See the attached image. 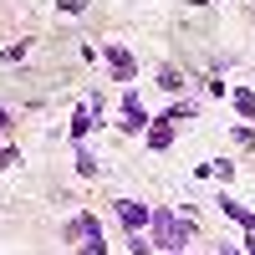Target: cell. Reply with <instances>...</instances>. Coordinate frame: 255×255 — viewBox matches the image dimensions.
Here are the masks:
<instances>
[{
    "mask_svg": "<svg viewBox=\"0 0 255 255\" xmlns=\"http://www.w3.org/2000/svg\"><path fill=\"white\" fill-rule=\"evenodd\" d=\"M189 235H194V220H189V215L179 220L174 209H158V215H153V235H148V240H153L158 250H168V255H174Z\"/></svg>",
    "mask_w": 255,
    "mask_h": 255,
    "instance_id": "cell-1",
    "label": "cell"
},
{
    "mask_svg": "<svg viewBox=\"0 0 255 255\" xmlns=\"http://www.w3.org/2000/svg\"><path fill=\"white\" fill-rule=\"evenodd\" d=\"M102 61L113 67V77H118V82H133V77H138L133 51H128V46H118V41H102Z\"/></svg>",
    "mask_w": 255,
    "mask_h": 255,
    "instance_id": "cell-2",
    "label": "cell"
},
{
    "mask_svg": "<svg viewBox=\"0 0 255 255\" xmlns=\"http://www.w3.org/2000/svg\"><path fill=\"white\" fill-rule=\"evenodd\" d=\"M143 128H148V113H143V97H138L133 87H128V92H123V133H143Z\"/></svg>",
    "mask_w": 255,
    "mask_h": 255,
    "instance_id": "cell-3",
    "label": "cell"
},
{
    "mask_svg": "<svg viewBox=\"0 0 255 255\" xmlns=\"http://www.w3.org/2000/svg\"><path fill=\"white\" fill-rule=\"evenodd\" d=\"M92 235H102V220H92V215H77L61 225V240H92Z\"/></svg>",
    "mask_w": 255,
    "mask_h": 255,
    "instance_id": "cell-4",
    "label": "cell"
},
{
    "mask_svg": "<svg viewBox=\"0 0 255 255\" xmlns=\"http://www.w3.org/2000/svg\"><path fill=\"white\" fill-rule=\"evenodd\" d=\"M118 220L128 225V230H143V225H153V215L138 204V199H118Z\"/></svg>",
    "mask_w": 255,
    "mask_h": 255,
    "instance_id": "cell-5",
    "label": "cell"
},
{
    "mask_svg": "<svg viewBox=\"0 0 255 255\" xmlns=\"http://www.w3.org/2000/svg\"><path fill=\"white\" fill-rule=\"evenodd\" d=\"M168 143H174V123H168V118H163V123H148V148H158V153H163Z\"/></svg>",
    "mask_w": 255,
    "mask_h": 255,
    "instance_id": "cell-6",
    "label": "cell"
},
{
    "mask_svg": "<svg viewBox=\"0 0 255 255\" xmlns=\"http://www.w3.org/2000/svg\"><path fill=\"white\" fill-rule=\"evenodd\" d=\"M220 209H225V215H230V220H235V225H245V230H255V215H250V209H245V204H235V199H230V194L220 199Z\"/></svg>",
    "mask_w": 255,
    "mask_h": 255,
    "instance_id": "cell-7",
    "label": "cell"
},
{
    "mask_svg": "<svg viewBox=\"0 0 255 255\" xmlns=\"http://www.w3.org/2000/svg\"><path fill=\"white\" fill-rule=\"evenodd\" d=\"M92 123H97L92 108H77V113H72V138H87V133H92Z\"/></svg>",
    "mask_w": 255,
    "mask_h": 255,
    "instance_id": "cell-8",
    "label": "cell"
},
{
    "mask_svg": "<svg viewBox=\"0 0 255 255\" xmlns=\"http://www.w3.org/2000/svg\"><path fill=\"white\" fill-rule=\"evenodd\" d=\"M230 102H235V113L255 118V92H250V87H240V92H230Z\"/></svg>",
    "mask_w": 255,
    "mask_h": 255,
    "instance_id": "cell-9",
    "label": "cell"
},
{
    "mask_svg": "<svg viewBox=\"0 0 255 255\" xmlns=\"http://www.w3.org/2000/svg\"><path fill=\"white\" fill-rule=\"evenodd\" d=\"M158 87H163V92H179V87H184V77H179L174 67H163V72H158Z\"/></svg>",
    "mask_w": 255,
    "mask_h": 255,
    "instance_id": "cell-10",
    "label": "cell"
},
{
    "mask_svg": "<svg viewBox=\"0 0 255 255\" xmlns=\"http://www.w3.org/2000/svg\"><path fill=\"white\" fill-rule=\"evenodd\" d=\"M199 108H194V102H174V108H168V123H189V118H194Z\"/></svg>",
    "mask_w": 255,
    "mask_h": 255,
    "instance_id": "cell-11",
    "label": "cell"
},
{
    "mask_svg": "<svg viewBox=\"0 0 255 255\" xmlns=\"http://www.w3.org/2000/svg\"><path fill=\"white\" fill-rule=\"evenodd\" d=\"M77 174H82V179H92V174H97V158L87 153V148H82V153H77Z\"/></svg>",
    "mask_w": 255,
    "mask_h": 255,
    "instance_id": "cell-12",
    "label": "cell"
},
{
    "mask_svg": "<svg viewBox=\"0 0 255 255\" xmlns=\"http://www.w3.org/2000/svg\"><path fill=\"white\" fill-rule=\"evenodd\" d=\"M82 255H108V240L92 235V240H82Z\"/></svg>",
    "mask_w": 255,
    "mask_h": 255,
    "instance_id": "cell-13",
    "label": "cell"
},
{
    "mask_svg": "<svg viewBox=\"0 0 255 255\" xmlns=\"http://www.w3.org/2000/svg\"><path fill=\"white\" fill-rule=\"evenodd\" d=\"M20 163V153H15V148H0V168H15Z\"/></svg>",
    "mask_w": 255,
    "mask_h": 255,
    "instance_id": "cell-14",
    "label": "cell"
},
{
    "mask_svg": "<svg viewBox=\"0 0 255 255\" xmlns=\"http://www.w3.org/2000/svg\"><path fill=\"white\" fill-rule=\"evenodd\" d=\"M61 10H67V15H82V10H87V0H61Z\"/></svg>",
    "mask_w": 255,
    "mask_h": 255,
    "instance_id": "cell-15",
    "label": "cell"
},
{
    "mask_svg": "<svg viewBox=\"0 0 255 255\" xmlns=\"http://www.w3.org/2000/svg\"><path fill=\"white\" fill-rule=\"evenodd\" d=\"M5 133H10V113L0 108V138H5Z\"/></svg>",
    "mask_w": 255,
    "mask_h": 255,
    "instance_id": "cell-16",
    "label": "cell"
},
{
    "mask_svg": "<svg viewBox=\"0 0 255 255\" xmlns=\"http://www.w3.org/2000/svg\"><path fill=\"white\" fill-rule=\"evenodd\" d=\"M245 250H250V255H255V230H250V235H245Z\"/></svg>",
    "mask_w": 255,
    "mask_h": 255,
    "instance_id": "cell-17",
    "label": "cell"
},
{
    "mask_svg": "<svg viewBox=\"0 0 255 255\" xmlns=\"http://www.w3.org/2000/svg\"><path fill=\"white\" fill-rule=\"evenodd\" d=\"M220 255H240V250H235V245H225V250H220Z\"/></svg>",
    "mask_w": 255,
    "mask_h": 255,
    "instance_id": "cell-18",
    "label": "cell"
},
{
    "mask_svg": "<svg viewBox=\"0 0 255 255\" xmlns=\"http://www.w3.org/2000/svg\"><path fill=\"white\" fill-rule=\"evenodd\" d=\"M163 255H168V250H163Z\"/></svg>",
    "mask_w": 255,
    "mask_h": 255,
    "instance_id": "cell-19",
    "label": "cell"
}]
</instances>
